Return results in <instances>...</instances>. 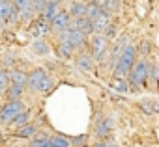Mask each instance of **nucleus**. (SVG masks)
<instances>
[{"label": "nucleus", "mask_w": 159, "mask_h": 147, "mask_svg": "<svg viewBox=\"0 0 159 147\" xmlns=\"http://www.w3.org/2000/svg\"><path fill=\"white\" fill-rule=\"evenodd\" d=\"M135 58H137V48H135L133 45H129V47L124 50V54L120 56V60H118V63H116V67H114L116 78H124L125 75H129V73L133 71V67H135Z\"/></svg>", "instance_id": "1"}, {"label": "nucleus", "mask_w": 159, "mask_h": 147, "mask_svg": "<svg viewBox=\"0 0 159 147\" xmlns=\"http://www.w3.org/2000/svg\"><path fill=\"white\" fill-rule=\"evenodd\" d=\"M21 114H25V104L21 101H10L2 110H0V119L4 123H13Z\"/></svg>", "instance_id": "2"}, {"label": "nucleus", "mask_w": 159, "mask_h": 147, "mask_svg": "<svg viewBox=\"0 0 159 147\" xmlns=\"http://www.w3.org/2000/svg\"><path fill=\"white\" fill-rule=\"evenodd\" d=\"M148 77H150V65H148V61H139L133 67V71L129 73V80L135 86H144L146 80H148Z\"/></svg>", "instance_id": "3"}, {"label": "nucleus", "mask_w": 159, "mask_h": 147, "mask_svg": "<svg viewBox=\"0 0 159 147\" xmlns=\"http://www.w3.org/2000/svg\"><path fill=\"white\" fill-rule=\"evenodd\" d=\"M60 39H62V43H69V45L75 48V47H81V45L84 43L86 34L79 32V30H73V28H67V30H64V32L60 34Z\"/></svg>", "instance_id": "4"}, {"label": "nucleus", "mask_w": 159, "mask_h": 147, "mask_svg": "<svg viewBox=\"0 0 159 147\" xmlns=\"http://www.w3.org/2000/svg\"><path fill=\"white\" fill-rule=\"evenodd\" d=\"M109 50V39L107 36H94L92 37V54L96 60H103Z\"/></svg>", "instance_id": "5"}, {"label": "nucleus", "mask_w": 159, "mask_h": 147, "mask_svg": "<svg viewBox=\"0 0 159 147\" xmlns=\"http://www.w3.org/2000/svg\"><path fill=\"white\" fill-rule=\"evenodd\" d=\"M17 6L15 2H0V23L8 24L10 21H17Z\"/></svg>", "instance_id": "6"}, {"label": "nucleus", "mask_w": 159, "mask_h": 147, "mask_svg": "<svg viewBox=\"0 0 159 147\" xmlns=\"http://www.w3.org/2000/svg\"><path fill=\"white\" fill-rule=\"evenodd\" d=\"M94 32H98V36H101V32H107V28L111 26V15H109V11H101L94 21Z\"/></svg>", "instance_id": "7"}, {"label": "nucleus", "mask_w": 159, "mask_h": 147, "mask_svg": "<svg viewBox=\"0 0 159 147\" xmlns=\"http://www.w3.org/2000/svg\"><path fill=\"white\" fill-rule=\"evenodd\" d=\"M71 28L88 36L90 32H94V23H92L90 19H86V17H81V19H75V21L71 23Z\"/></svg>", "instance_id": "8"}, {"label": "nucleus", "mask_w": 159, "mask_h": 147, "mask_svg": "<svg viewBox=\"0 0 159 147\" xmlns=\"http://www.w3.org/2000/svg\"><path fill=\"white\" fill-rule=\"evenodd\" d=\"M45 78H47V75H45V71H43V69H34L30 75H28V86L34 88V90H38Z\"/></svg>", "instance_id": "9"}, {"label": "nucleus", "mask_w": 159, "mask_h": 147, "mask_svg": "<svg viewBox=\"0 0 159 147\" xmlns=\"http://www.w3.org/2000/svg\"><path fill=\"white\" fill-rule=\"evenodd\" d=\"M52 26L56 28V30H67L69 28V13L67 11H60L58 15H56V19L52 21Z\"/></svg>", "instance_id": "10"}, {"label": "nucleus", "mask_w": 159, "mask_h": 147, "mask_svg": "<svg viewBox=\"0 0 159 147\" xmlns=\"http://www.w3.org/2000/svg\"><path fill=\"white\" fill-rule=\"evenodd\" d=\"M86 10H88V4L73 2L71 4V10H69V15H73L75 19H81V17H86Z\"/></svg>", "instance_id": "11"}, {"label": "nucleus", "mask_w": 159, "mask_h": 147, "mask_svg": "<svg viewBox=\"0 0 159 147\" xmlns=\"http://www.w3.org/2000/svg\"><path fill=\"white\" fill-rule=\"evenodd\" d=\"M10 80L15 86H23L25 88V84H28V75H26V73H23V71H11L10 73Z\"/></svg>", "instance_id": "12"}, {"label": "nucleus", "mask_w": 159, "mask_h": 147, "mask_svg": "<svg viewBox=\"0 0 159 147\" xmlns=\"http://www.w3.org/2000/svg\"><path fill=\"white\" fill-rule=\"evenodd\" d=\"M77 65L79 69H83V71H92L94 69V60L90 54H81L77 58Z\"/></svg>", "instance_id": "13"}, {"label": "nucleus", "mask_w": 159, "mask_h": 147, "mask_svg": "<svg viewBox=\"0 0 159 147\" xmlns=\"http://www.w3.org/2000/svg\"><path fill=\"white\" fill-rule=\"evenodd\" d=\"M60 8V2H49V6H47V10H45V19L47 21H54L56 19V15L62 11V10H58Z\"/></svg>", "instance_id": "14"}, {"label": "nucleus", "mask_w": 159, "mask_h": 147, "mask_svg": "<svg viewBox=\"0 0 159 147\" xmlns=\"http://www.w3.org/2000/svg\"><path fill=\"white\" fill-rule=\"evenodd\" d=\"M101 8V2H92V4H88V10H86V19H90V21H94L103 10H99Z\"/></svg>", "instance_id": "15"}, {"label": "nucleus", "mask_w": 159, "mask_h": 147, "mask_svg": "<svg viewBox=\"0 0 159 147\" xmlns=\"http://www.w3.org/2000/svg\"><path fill=\"white\" fill-rule=\"evenodd\" d=\"M111 130H112V121H111V119H103V121L98 125V134H99V136H107Z\"/></svg>", "instance_id": "16"}, {"label": "nucleus", "mask_w": 159, "mask_h": 147, "mask_svg": "<svg viewBox=\"0 0 159 147\" xmlns=\"http://www.w3.org/2000/svg\"><path fill=\"white\" fill-rule=\"evenodd\" d=\"M36 132H38V128H36L34 125H25V127H23L17 134H19L21 138H30V136H34Z\"/></svg>", "instance_id": "17"}, {"label": "nucleus", "mask_w": 159, "mask_h": 147, "mask_svg": "<svg viewBox=\"0 0 159 147\" xmlns=\"http://www.w3.org/2000/svg\"><path fill=\"white\" fill-rule=\"evenodd\" d=\"M49 32V24L47 23H36V26H34V36H39V39H41V36H45Z\"/></svg>", "instance_id": "18"}, {"label": "nucleus", "mask_w": 159, "mask_h": 147, "mask_svg": "<svg viewBox=\"0 0 159 147\" xmlns=\"http://www.w3.org/2000/svg\"><path fill=\"white\" fill-rule=\"evenodd\" d=\"M51 143H52V147H69V140L64 138V136H54V138H51Z\"/></svg>", "instance_id": "19"}, {"label": "nucleus", "mask_w": 159, "mask_h": 147, "mask_svg": "<svg viewBox=\"0 0 159 147\" xmlns=\"http://www.w3.org/2000/svg\"><path fill=\"white\" fill-rule=\"evenodd\" d=\"M30 147H52V143H51V138H36L32 143H30Z\"/></svg>", "instance_id": "20"}, {"label": "nucleus", "mask_w": 159, "mask_h": 147, "mask_svg": "<svg viewBox=\"0 0 159 147\" xmlns=\"http://www.w3.org/2000/svg\"><path fill=\"white\" fill-rule=\"evenodd\" d=\"M8 86H10V75L4 69H0V93H2Z\"/></svg>", "instance_id": "21"}, {"label": "nucleus", "mask_w": 159, "mask_h": 147, "mask_svg": "<svg viewBox=\"0 0 159 147\" xmlns=\"http://www.w3.org/2000/svg\"><path fill=\"white\" fill-rule=\"evenodd\" d=\"M34 50L39 52V54H47L49 52V47H47V43L43 39H36L34 41Z\"/></svg>", "instance_id": "22"}, {"label": "nucleus", "mask_w": 159, "mask_h": 147, "mask_svg": "<svg viewBox=\"0 0 159 147\" xmlns=\"http://www.w3.org/2000/svg\"><path fill=\"white\" fill-rule=\"evenodd\" d=\"M21 91H23V86H15V84H11V86H10V90H8V93H10V99H13V101H19L17 97L21 95Z\"/></svg>", "instance_id": "23"}, {"label": "nucleus", "mask_w": 159, "mask_h": 147, "mask_svg": "<svg viewBox=\"0 0 159 147\" xmlns=\"http://www.w3.org/2000/svg\"><path fill=\"white\" fill-rule=\"evenodd\" d=\"M71 50H73V47H71L69 43H60V47H58V52H60V56H64V58H67V56L71 54Z\"/></svg>", "instance_id": "24"}, {"label": "nucleus", "mask_w": 159, "mask_h": 147, "mask_svg": "<svg viewBox=\"0 0 159 147\" xmlns=\"http://www.w3.org/2000/svg\"><path fill=\"white\" fill-rule=\"evenodd\" d=\"M52 86H54V82H52V78H49V77H47V78H45V80L41 82V86H39L38 90H39V91H49V90H51Z\"/></svg>", "instance_id": "25"}, {"label": "nucleus", "mask_w": 159, "mask_h": 147, "mask_svg": "<svg viewBox=\"0 0 159 147\" xmlns=\"http://www.w3.org/2000/svg\"><path fill=\"white\" fill-rule=\"evenodd\" d=\"M28 117H30V114H28V112H25V114H21L13 123H15V125H25V123L28 121Z\"/></svg>", "instance_id": "26"}, {"label": "nucleus", "mask_w": 159, "mask_h": 147, "mask_svg": "<svg viewBox=\"0 0 159 147\" xmlns=\"http://www.w3.org/2000/svg\"><path fill=\"white\" fill-rule=\"evenodd\" d=\"M114 88H116V90H120V91H127V90H129V88H127V84H125L124 80H120V78L114 82Z\"/></svg>", "instance_id": "27"}, {"label": "nucleus", "mask_w": 159, "mask_h": 147, "mask_svg": "<svg viewBox=\"0 0 159 147\" xmlns=\"http://www.w3.org/2000/svg\"><path fill=\"white\" fill-rule=\"evenodd\" d=\"M47 6H49V2H34V8H36V10H39V11H45V10H47Z\"/></svg>", "instance_id": "28"}, {"label": "nucleus", "mask_w": 159, "mask_h": 147, "mask_svg": "<svg viewBox=\"0 0 159 147\" xmlns=\"http://www.w3.org/2000/svg\"><path fill=\"white\" fill-rule=\"evenodd\" d=\"M4 63H6V65H13V63H15V60H13V56H11L10 52H8V56L4 58Z\"/></svg>", "instance_id": "29"}, {"label": "nucleus", "mask_w": 159, "mask_h": 147, "mask_svg": "<svg viewBox=\"0 0 159 147\" xmlns=\"http://www.w3.org/2000/svg\"><path fill=\"white\" fill-rule=\"evenodd\" d=\"M96 147H116V145H112V143H105V141H103V143H98Z\"/></svg>", "instance_id": "30"}, {"label": "nucleus", "mask_w": 159, "mask_h": 147, "mask_svg": "<svg viewBox=\"0 0 159 147\" xmlns=\"http://www.w3.org/2000/svg\"><path fill=\"white\" fill-rule=\"evenodd\" d=\"M152 75H153V77H155V78L159 80V67H155V69L152 71Z\"/></svg>", "instance_id": "31"}]
</instances>
